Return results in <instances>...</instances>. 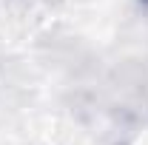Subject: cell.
Wrapping results in <instances>:
<instances>
[{
	"label": "cell",
	"instance_id": "1",
	"mask_svg": "<svg viewBox=\"0 0 148 145\" xmlns=\"http://www.w3.org/2000/svg\"><path fill=\"white\" fill-rule=\"evenodd\" d=\"M145 3H148V0H145Z\"/></svg>",
	"mask_w": 148,
	"mask_h": 145
}]
</instances>
